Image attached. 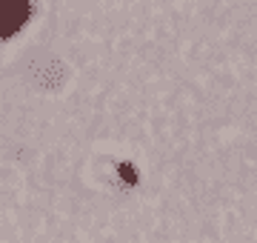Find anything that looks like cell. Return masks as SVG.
Listing matches in <instances>:
<instances>
[{
  "label": "cell",
  "instance_id": "cell-1",
  "mask_svg": "<svg viewBox=\"0 0 257 243\" xmlns=\"http://www.w3.org/2000/svg\"><path fill=\"white\" fill-rule=\"evenodd\" d=\"M29 18L26 0H0V38L15 35Z\"/></svg>",
  "mask_w": 257,
  "mask_h": 243
},
{
  "label": "cell",
  "instance_id": "cell-2",
  "mask_svg": "<svg viewBox=\"0 0 257 243\" xmlns=\"http://www.w3.org/2000/svg\"><path fill=\"white\" fill-rule=\"evenodd\" d=\"M120 175H123V180H126V183H135V172H132V166H120Z\"/></svg>",
  "mask_w": 257,
  "mask_h": 243
}]
</instances>
